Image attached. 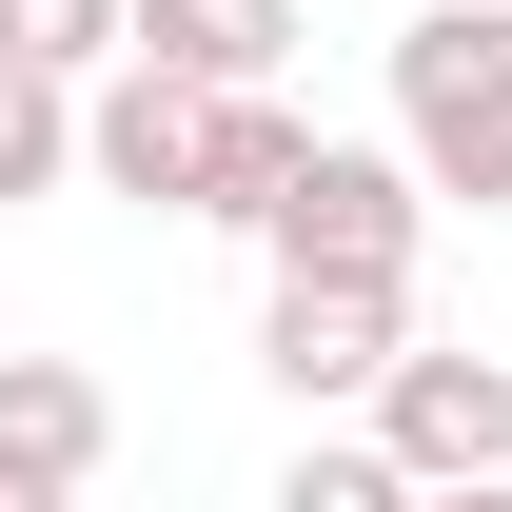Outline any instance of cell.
Wrapping results in <instances>:
<instances>
[{
    "label": "cell",
    "mask_w": 512,
    "mask_h": 512,
    "mask_svg": "<svg viewBox=\"0 0 512 512\" xmlns=\"http://www.w3.org/2000/svg\"><path fill=\"white\" fill-rule=\"evenodd\" d=\"M414 473H394V434H296V473H276V512H394Z\"/></svg>",
    "instance_id": "cell-10"
},
{
    "label": "cell",
    "mask_w": 512,
    "mask_h": 512,
    "mask_svg": "<svg viewBox=\"0 0 512 512\" xmlns=\"http://www.w3.org/2000/svg\"><path fill=\"white\" fill-rule=\"evenodd\" d=\"M316 40L296 0H119V60H178V79H276Z\"/></svg>",
    "instance_id": "cell-7"
},
{
    "label": "cell",
    "mask_w": 512,
    "mask_h": 512,
    "mask_svg": "<svg viewBox=\"0 0 512 512\" xmlns=\"http://www.w3.org/2000/svg\"><path fill=\"white\" fill-rule=\"evenodd\" d=\"M355 414L394 434L414 493H493V473H512V375H493V355H414V335H394V375L355 394Z\"/></svg>",
    "instance_id": "cell-5"
},
{
    "label": "cell",
    "mask_w": 512,
    "mask_h": 512,
    "mask_svg": "<svg viewBox=\"0 0 512 512\" xmlns=\"http://www.w3.org/2000/svg\"><path fill=\"white\" fill-rule=\"evenodd\" d=\"M296 138H316V119H296L276 79H217V178H197V217H237V237H256V197L296 178Z\"/></svg>",
    "instance_id": "cell-8"
},
{
    "label": "cell",
    "mask_w": 512,
    "mask_h": 512,
    "mask_svg": "<svg viewBox=\"0 0 512 512\" xmlns=\"http://www.w3.org/2000/svg\"><path fill=\"white\" fill-rule=\"evenodd\" d=\"M99 453H119V394L79 375V355H0V512L99 493Z\"/></svg>",
    "instance_id": "cell-6"
},
{
    "label": "cell",
    "mask_w": 512,
    "mask_h": 512,
    "mask_svg": "<svg viewBox=\"0 0 512 512\" xmlns=\"http://www.w3.org/2000/svg\"><path fill=\"white\" fill-rule=\"evenodd\" d=\"M0 60H40V79H99V60H119V0H0Z\"/></svg>",
    "instance_id": "cell-11"
},
{
    "label": "cell",
    "mask_w": 512,
    "mask_h": 512,
    "mask_svg": "<svg viewBox=\"0 0 512 512\" xmlns=\"http://www.w3.org/2000/svg\"><path fill=\"white\" fill-rule=\"evenodd\" d=\"M394 335H414V276H276L256 296V375L296 394V414H355L394 375Z\"/></svg>",
    "instance_id": "cell-4"
},
{
    "label": "cell",
    "mask_w": 512,
    "mask_h": 512,
    "mask_svg": "<svg viewBox=\"0 0 512 512\" xmlns=\"http://www.w3.org/2000/svg\"><path fill=\"white\" fill-rule=\"evenodd\" d=\"M394 138H414V178L512 217V0H414L394 20Z\"/></svg>",
    "instance_id": "cell-1"
},
{
    "label": "cell",
    "mask_w": 512,
    "mask_h": 512,
    "mask_svg": "<svg viewBox=\"0 0 512 512\" xmlns=\"http://www.w3.org/2000/svg\"><path fill=\"white\" fill-rule=\"evenodd\" d=\"M60 178H79V79L0 60V197H60Z\"/></svg>",
    "instance_id": "cell-9"
},
{
    "label": "cell",
    "mask_w": 512,
    "mask_h": 512,
    "mask_svg": "<svg viewBox=\"0 0 512 512\" xmlns=\"http://www.w3.org/2000/svg\"><path fill=\"white\" fill-rule=\"evenodd\" d=\"M414 217H434V178H414V138H296V178L256 197V256L276 276H414Z\"/></svg>",
    "instance_id": "cell-2"
},
{
    "label": "cell",
    "mask_w": 512,
    "mask_h": 512,
    "mask_svg": "<svg viewBox=\"0 0 512 512\" xmlns=\"http://www.w3.org/2000/svg\"><path fill=\"white\" fill-rule=\"evenodd\" d=\"M79 178L197 217V178H217V79H178V60H99V79H79Z\"/></svg>",
    "instance_id": "cell-3"
}]
</instances>
